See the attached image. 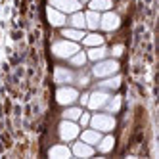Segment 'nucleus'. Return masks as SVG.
<instances>
[{"label": "nucleus", "instance_id": "3", "mask_svg": "<svg viewBox=\"0 0 159 159\" xmlns=\"http://www.w3.org/2000/svg\"><path fill=\"white\" fill-rule=\"evenodd\" d=\"M119 71V61L117 60H100L96 61V65L92 67V75L98 77V79H106V77H111Z\"/></svg>", "mask_w": 159, "mask_h": 159}, {"label": "nucleus", "instance_id": "9", "mask_svg": "<svg viewBox=\"0 0 159 159\" xmlns=\"http://www.w3.org/2000/svg\"><path fill=\"white\" fill-rule=\"evenodd\" d=\"M54 81L58 84H69L75 81V73L67 67H56L54 69Z\"/></svg>", "mask_w": 159, "mask_h": 159}, {"label": "nucleus", "instance_id": "26", "mask_svg": "<svg viewBox=\"0 0 159 159\" xmlns=\"http://www.w3.org/2000/svg\"><path fill=\"white\" fill-rule=\"evenodd\" d=\"M111 54L115 56V58H117V56H121V54H123V46H121V44H117V46H113V48H111Z\"/></svg>", "mask_w": 159, "mask_h": 159}, {"label": "nucleus", "instance_id": "21", "mask_svg": "<svg viewBox=\"0 0 159 159\" xmlns=\"http://www.w3.org/2000/svg\"><path fill=\"white\" fill-rule=\"evenodd\" d=\"M96 146H98V150H100L102 153H107V152H111V150H113V146H115V138H113V136H106V138H100V142H98Z\"/></svg>", "mask_w": 159, "mask_h": 159}, {"label": "nucleus", "instance_id": "25", "mask_svg": "<svg viewBox=\"0 0 159 159\" xmlns=\"http://www.w3.org/2000/svg\"><path fill=\"white\" fill-rule=\"evenodd\" d=\"M77 121L81 123V127H86V125L90 123V115H88V113H81V117H79Z\"/></svg>", "mask_w": 159, "mask_h": 159}, {"label": "nucleus", "instance_id": "14", "mask_svg": "<svg viewBox=\"0 0 159 159\" xmlns=\"http://www.w3.org/2000/svg\"><path fill=\"white\" fill-rule=\"evenodd\" d=\"M100 138H102V132L96 130V129H88V130H84L81 134V140L86 142V144H90V146H96L100 142Z\"/></svg>", "mask_w": 159, "mask_h": 159}, {"label": "nucleus", "instance_id": "16", "mask_svg": "<svg viewBox=\"0 0 159 159\" xmlns=\"http://www.w3.org/2000/svg\"><path fill=\"white\" fill-rule=\"evenodd\" d=\"M98 86H100L102 90H115V88H119V86H121V77H119V75H115V77L111 75V79H109V77H106V81H102Z\"/></svg>", "mask_w": 159, "mask_h": 159}, {"label": "nucleus", "instance_id": "12", "mask_svg": "<svg viewBox=\"0 0 159 159\" xmlns=\"http://www.w3.org/2000/svg\"><path fill=\"white\" fill-rule=\"evenodd\" d=\"M48 155H50L52 159H69L73 153H71V150H69L67 146H63V144H58V146H52V148H50Z\"/></svg>", "mask_w": 159, "mask_h": 159}, {"label": "nucleus", "instance_id": "2", "mask_svg": "<svg viewBox=\"0 0 159 159\" xmlns=\"http://www.w3.org/2000/svg\"><path fill=\"white\" fill-rule=\"evenodd\" d=\"M81 48H79V44L75 40H58V42H54V46H52V54L56 56V58H61V60H69L71 56L75 52H79Z\"/></svg>", "mask_w": 159, "mask_h": 159}, {"label": "nucleus", "instance_id": "11", "mask_svg": "<svg viewBox=\"0 0 159 159\" xmlns=\"http://www.w3.org/2000/svg\"><path fill=\"white\" fill-rule=\"evenodd\" d=\"M71 153L77 155V157H90V155H94V148L90 146V144H86V142L81 140V142H75V144H73Z\"/></svg>", "mask_w": 159, "mask_h": 159}, {"label": "nucleus", "instance_id": "7", "mask_svg": "<svg viewBox=\"0 0 159 159\" xmlns=\"http://www.w3.org/2000/svg\"><path fill=\"white\" fill-rule=\"evenodd\" d=\"M119 25H121V17L115 12H109V10H107L104 16H100V27L104 29V31L111 33V31L119 29Z\"/></svg>", "mask_w": 159, "mask_h": 159}, {"label": "nucleus", "instance_id": "28", "mask_svg": "<svg viewBox=\"0 0 159 159\" xmlns=\"http://www.w3.org/2000/svg\"><path fill=\"white\" fill-rule=\"evenodd\" d=\"M79 2H90V0H79Z\"/></svg>", "mask_w": 159, "mask_h": 159}, {"label": "nucleus", "instance_id": "24", "mask_svg": "<svg viewBox=\"0 0 159 159\" xmlns=\"http://www.w3.org/2000/svg\"><path fill=\"white\" fill-rule=\"evenodd\" d=\"M81 113H83V109H81V107H67V109L63 111V119L77 121L79 117H81Z\"/></svg>", "mask_w": 159, "mask_h": 159}, {"label": "nucleus", "instance_id": "23", "mask_svg": "<svg viewBox=\"0 0 159 159\" xmlns=\"http://www.w3.org/2000/svg\"><path fill=\"white\" fill-rule=\"evenodd\" d=\"M106 109L109 113H117L121 109V96H113L107 100V104H106Z\"/></svg>", "mask_w": 159, "mask_h": 159}, {"label": "nucleus", "instance_id": "20", "mask_svg": "<svg viewBox=\"0 0 159 159\" xmlns=\"http://www.w3.org/2000/svg\"><path fill=\"white\" fill-rule=\"evenodd\" d=\"M111 0H90V10H94V12H107L111 10Z\"/></svg>", "mask_w": 159, "mask_h": 159}, {"label": "nucleus", "instance_id": "22", "mask_svg": "<svg viewBox=\"0 0 159 159\" xmlns=\"http://www.w3.org/2000/svg\"><path fill=\"white\" fill-rule=\"evenodd\" d=\"M86 54L84 52H81V50H79V52H75L73 56H71V58H69V61H71V65H75V67H83L84 63H86Z\"/></svg>", "mask_w": 159, "mask_h": 159}, {"label": "nucleus", "instance_id": "13", "mask_svg": "<svg viewBox=\"0 0 159 159\" xmlns=\"http://www.w3.org/2000/svg\"><path fill=\"white\" fill-rule=\"evenodd\" d=\"M106 56H107V48L104 46V44H100V46H92L86 52V58L92 60V61H100V60H104Z\"/></svg>", "mask_w": 159, "mask_h": 159}, {"label": "nucleus", "instance_id": "6", "mask_svg": "<svg viewBox=\"0 0 159 159\" xmlns=\"http://www.w3.org/2000/svg\"><path fill=\"white\" fill-rule=\"evenodd\" d=\"M111 96H109V92L107 90H96V92H92V94H88V107L90 109H102V107H106V104H107V100H109Z\"/></svg>", "mask_w": 159, "mask_h": 159}, {"label": "nucleus", "instance_id": "19", "mask_svg": "<svg viewBox=\"0 0 159 159\" xmlns=\"http://www.w3.org/2000/svg\"><path fill=\"white\" fill-rule=\"evenodd\" d=\"M69 23H71V27H75V29H84V27H86L84 14L81 12V10H79V12H73L71 17H69Z\"/></svg>", "mask_w": 159, "mask_h": 159}, {"label": "nucleus", "instance_id": "18", "mask_svg": "<svg viewBox=\"0 0 159 159\" xmlns=\"http://www.w3.org/2000/svg\"><path fill=\"white\" fill-rule=\"evenodd\" d=\"M61 35H63L67 40H75V42H79V40H83L84 33H83V29H75V27H69V29H63V31H61Z\"/></svg>", "mask_w": 159, "mask_h": 159}, {"label": "nucleus", "instance_id": "8", "mask_svg": "<svg viewBox=\"0 0 159 159\" xmlns=\"http://www.w3.org/2000/svg\"><path fill=\"white\" fill-rule=\"evenodd\" d=\"M50 6H54L56 10H60L63 14H73L81 10L83 2H79V0H50Z\"/></svg>", "mask_w": 159, "mask_h": 159}, {"label": "nucleus", "instance_id": "1", "mask_svg": "<svg viewBox=\"0 0 159 159\" xmlns=\"http://www.w3.org/2000/svg\"><path fill=\"white\" fill-rule=\"evenodd\" d=\"M90 127L100 130V132H111L115 129V117L109 115V113H94L92 117H90Z\"/></svg>", "mask_w": 159, "mask_h": 159}, {"label": "nucleus", "instance_id": "4", "mask_svg": "<svg viewBox=\"0 0 159 159\" xmlns=\"http://www.w3.org/2000/svg\"><path fill=\"white\" fill-rule=\"evenodd\" d=\"M79 100V90L73 86H60L56 92V102L60 106H71Z\"/></svg>", "mask_w": 159, "mask_h": 159}, {"label": "nucleus", "instance_id": "10", "mask_svg": "<svg viewBox=\"0 0 159 159\" xmlns=\"http://www.w3.org/2000/svg\"><path fill=\"white\" fill-rule=\"evenodd\" d=\"M46 16H48V21H50V25L54 27H63L67 23V17L63 12H60V10H56L54 6H48L46 10Z\"/></svg>", "mask_w": 159, "mask_h": 159}, {"label": "nucleus", "instance_id": "17", "mask_svg": "<svg viewBox=\"0 0 159 159\" xmlns=\"http://www.w3.org/2000/svg\"><path fill=\"white\" fill-rule=\"evenodd\" d=\"M83 44L88 48H92V46H100V44H104V37L98 35V33H90V35H84L83 37Z\"/></svg>", "mask_w": 159, "mask_h": 159}, {"label": "nucleus", "instance_id": "5", "mask_svg": "<svg viewBox=\"0 0 159 159\" xmlns=\"http://www.w3.org/2000/svg\"><path fill=\"white\" fill-rule=\"evenodd\" d=\"M79 132H81V129H79V125L75 121H69V119H63L61 125H60V138L63 142H71L75 140Z\"/></svg>", "mask_w": 159, "mask_h": 159}, {"label": "nucleus", "instance_id": "15", "mask_svg": "<svg viewBox=\"0 0 159 159\" xmlns=\"http://www.w3.org/2000/svg\"><path fill=\"white\" fill-rule=\"evenodd\" d=\"M84 21H86V27L96 31L100 27V12H94V10H90V12L84 14Z\"/></svg>", "mask_w": 159, "mask_h": 159}, {"label": "nucleus", "instance_id": "27", "mask_svg": "<svg viewBox=\"0 0 159 159\" xmlns=\"http://www.w3.org/2000/svg\"><path fill=\"white\" fill-rule=\"evenodd\" d=\"M79 102H81L83 106H86V104H88V94H83V96H79Z\"/></svg>", "mask_w": 159, "mask_h": 159}]
</instances>
